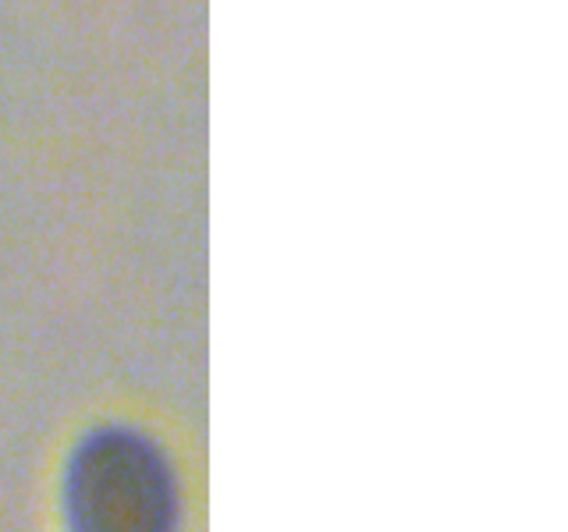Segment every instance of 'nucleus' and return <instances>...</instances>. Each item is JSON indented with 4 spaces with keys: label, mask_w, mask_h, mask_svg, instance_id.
I'll return each mask as SVG.
<instances>
[{
    "label": "nucleus",
    "mask_w": 568,
    "mask_h": 532,
    "mask_svg": "<svg viewBox=\"0 0 568 532\" xmlns=\"http://www.w3.org/2000/svg\"><path fill=\"white\" fill-rule=\"evenodd\" d=\"M71 532H174L164 454L132 430H97L68 466Z\"/></svg>",
    "instance_id": "1"
}]
</instances>
